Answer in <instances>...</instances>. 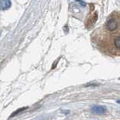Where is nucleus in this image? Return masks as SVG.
Listing matches in <instances>:
<instances>
[{
	"mask_svg": "<svg viewBox=\"0 0 120 120\" xmlns=\"http://www.w3.org/2000/svg\"><path fill=\"white\" fill-rule=\"evenodd\" d=\"M106 28L110 32L116 31L119 28V21L114 17L108 18L106 22Z\"/></svg>",
	"mask_w": 120,
	"mask_h": 120,
	"instance_id": "nucleus-1",
	"label": "nucleus"
},
{
	"mask_svg": "<svg viewBox=\"0 0 120 120\" xmlns=\"http://www.w3.org/2000/svg\"><path fill=\"white\" fill-rule=\"evenodd\" d=\"M98 20V14L97 12H93L90 14L87 17V19L86 21V27L87 29L92 28L94 25L95 24L96 21Z\"/></svg>",
	"mask_w": 120,
	"mask_h": 120,
	"instance_id": "nucleus-2",
	"label": "nucleus"
},
{
	"mask_svg": "<svg viewBox=\"0 0 120 120\" xmlns=\"http://www.w3.org/2000/svg\"><path fill=\"white\" fill-rule=\"evenodd\" d=\"M92 112L93 113L97 114V115H104L106 113L107 109L104 106H100V105H95L92 107Z\"/></svg>",
	"mask_w": 120,
	"mask_h": 120,
	"instance_id": "nucleus-3",
	"label": "nucleus"
},
{
	"mask_svg": "<svg viewBox=\"0 0 120 120\" xmlns=\"http://www.w3.org/2000/svg\"><path fill=\"white\" fill-rule=\"evenodd\" d=\"M11 5L10 0H0V9L5 11L8 9Z\"/></svg>",
	"mask_w": 120,
	"mask_h": 120,
	"instance_id": "nucleus-4",
	"label": "nucleus"
},
{
	"mask_svg": "<svg viewBox=\"0 0 120 120\" xmlns=\"http://www.w3.org/2000/svg\"><path fill=\"white\" fill-rule=\"evenodd\" d=\"M113 43H114L115 48L119 51L120 49V36H119V35H117L114 37Z\"/></svg>",
	"mask_w": 120,
	"mask_h": 120,
	"instance_id": "nucleus-5",
	"label": "nucleus"
},
{
	"mask_svg": "<svg viewBox=\"0 0 120 120\" xmlns=\"http://www.w3.org/2000/svg\"><path fill=\"white\" fill-rule=\"evenodd\" d=\"M76 1H77V2H80L82 6H85V3H84L83 2H82V0H76Z\"/></svg>",
	"mask_w": 120,
	"mask_h": 120,
	"instance_id": "nucleus-6",
	"label": "nucleus"
}]
</instances>
